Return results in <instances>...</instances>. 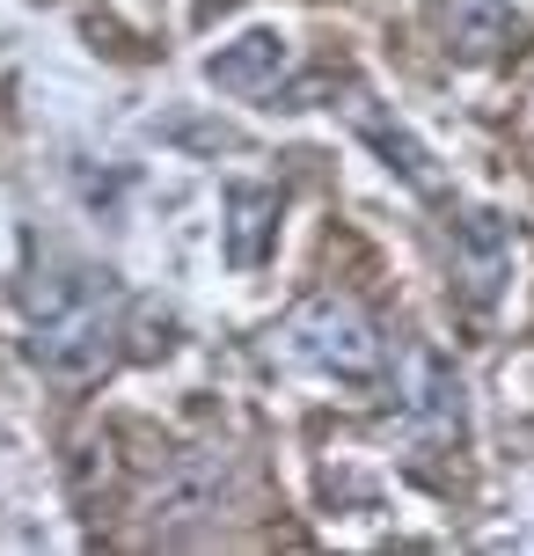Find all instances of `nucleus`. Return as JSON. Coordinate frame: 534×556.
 I'll list each match as a JSON object with an SVG mask.
<instances>
[{
    "label": "nucleus",
    "instance_id": "1",
    "mask_svg": "<svg viewBox=\"0 0 534 556\" xmlns=\"http://www.w3.org/2000/svg\"><path fill=\"white\" fill-rule=\"evenodd\" d=\"M29 366L59 389H88L117 359V286L111 271H59L29 286Z\"/></svg>",
    "mask_w": 534,
    "mask_h": 556
},
{
    "label": "nucleus",
    "instance_id": "2",
    "mask_svg": "<svg viewBox=\"0 0 534 556\" xmlns=\"http://www.w3.org/2000/svg\"><path fill=\"white\" fill-rule=\"evenodd\" d=\"M285 337H293V352H301L308 366L338 374V381H373V374L389 366V337H381V323H373L359 301H344V293L308 301L293 323H285Z\"/></svg>",
    "mask_w": 534,
    "mask_h": 556
},
{
    "label": "nucleus",
    "instance_id": "3",
    "mask_svg": "<svg viewBox=\"0 0 534 556\" xmlns=\"http://www.w3.org/2000/svg\"><path fill=\"white\" fill-rule=\"evenodd\" d=\"M432 29H440V45L461 66H491V59H506L527 37L506 0H432Z\"/></svg>",
    "mask_w": 534,
    "mask_h": 556
},
{
    "label": "nucleus",
    "instance_id": "4",
    "mask_svg": "<svg viewBox=\"0 0 534 556\" xmlns=\"http://www.w3.org/2000/svg\"><path fill=\"white\" fill-rule=\"evenodd\" d=\"M512 271V227L476 205V213H461L454 220V278H461V301L469 307H491L498 301V286Z\"/></svg>",
    "mask_w": 534,
    "mask_h": 556
},
{
    "label": "nucleus",
    "instance_id": "5",
    "mask_svg": "<svg viewBox=\"0 0 534 556\" xmlns=\"http://www.w3.org/2000/svg\"><path fill=\"white\" fill-rule=\"evenodd\" d=\"M285 66H293V45L279 29H242L234 45H220L205 59V81L227 88V96H279Z\"/></svg>",
    "mask_w": 534,
    "mask_h": 556
},
{
    "label": "nucleus",
    "instance_id": "6",
    "mask_svg": "<svg viewBox=\"0 0 534 556\" xmlns=\"http://www.w3.org/2000/svg\"><path fill=\"white\" fill-rule=\"evenodd\" d=\"M279 242V191L271 184H234L227 191V264L256 271Z\"/></svg>",
    "mask_w": 534,
    "mask_h": 556
},
{
    "label": "nucleus",
    "instance_id": "7",
    "mask_svg": "<svg viewBox=\"0 0 534 556\" xmlns=\"http://www.w3.org/2000/svg\"><path fill=\"white\" fill-rule=\"evenodd\" d=\"M344 117H352V125H359V132L373 139L381 154H389V168H403V184H418V191H440V176H432V154H424L418 139L403 132V125H395V117L381 111L366 88H344Z\"/></svg>",
    "mask_w": 534,
    "mask_h": 556
},
{
    "label": "nucleus",
    "instance_id": "8",
    "mask_svg": "<svg viewBox=\"0 0 534 556\" xmlns=\"http://www.w3.org/2000/svg\"><path fill=\"white\" fill-rule=\"evenodd\" d=\"M410 417H432V432L454 440L461 432V389L440 359H418V395H410Z\"/></svg>",
    "mask_w": 534,
    "mask_h": 556
}]
</instances>
